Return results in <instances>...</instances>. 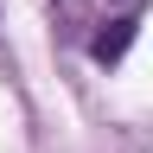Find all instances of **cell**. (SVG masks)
<instances>
[{
    "label": "cell",
    "mask_w": 153,
    "mask_h": 153,
    "mask_svg": "<svg viewBox=\"0 0 153 153\" xmlns=\"http://www.w3.org/2000/svg\"><path fill=\"white\" fill-rule=\"evenodd\" d=\"M134 32H140V19H134V13L102 19V32L89 38V57H96V64H121V57H128V45H134Z\"/></svg>",
    "instance_id": "1"
}]
</instances>
